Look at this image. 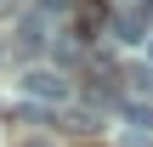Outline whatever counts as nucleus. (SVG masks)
<instances>
[{"mask_svg":"<svg viewBox=\"0 0 153 147\" xmlns=\"http://www.w3.org/2000/svg\"><path fill=\"white\" fill-rule=\"evenodd\" d=\"M23 91H28V102L40 96V102H62L68 96V79L57 74V68H28L23 74Z\"/></svg>","mask_w":153,"mask_h":147,"instance_id":"obj_1","label":"nucleus"},{"mask_svg":"<svg viewBox=\"0 0 153 147\" xmlns=\"http://www.w3.org/2000/svg\"><path fill=\"white\" fill-rule=\"evenodd\" d=\"M17 45L40 57V51L51 45V17H45V11H23V17H17Z\"/></svg>","mask_w":153,"mask_h":147,"instance_id":"obj_2","label":"nucleus"},{"mask_svg":"<svg viewBox=\"0 0 153 147\" xmlns=\"http://www.w3.org/2000/svg\"><path fill=\"white\" fill-rule=\"evenodd\" d=\"M119 119L136 136H153V102H142V96H119Z\"/></svg>","mask_w":153,"mask_h":147,"instance_id":"obj_3","label":"nucleus"},{"mask_svg":"<svg viewBox=\"0 0 153 147\" xmlns=\"http://www.w3.org/2000/svg\"><path fill=\"white\" fill-rule=\"evenodd\" d=\"M108 28H114V40H119V45H142V40H148V23H142V11H119Z\"/></svg>","mask_w":153,"mask_h":147,"instance_id":"obj_4","label":"nucleus"},{"mask_svg":"<svg viewBox=\"0 0 153 147\" xmlns=\"http://www.w3.org/2000/svg\"><path fill=\"white\" fill-rule=\"evenodd\" d=\"M131 85H136V96H148V91H153V68H136V74H131Z\"/></svg>","mask_w":153,"mask_h":147,"instance_id":"obj_5","label":"nucleus"},{"mask_svg":"<svg viewBox=\"0 0 153 147\" xmlns=\"http://www.w3.org/2000/svg\"><path fill=\"white\" fill-rule=\"evenodd\" d=\"M28 147H57V142H51V136H34V142H28Z\"/></svg>","mask_w":153,"mask_h":147,"instance_id":"obj_6","label":"nucleus"},{"mask_svg":"<svg viewBox=\"0 0 153 147\" xmlns=\"http://www.w3.org/2000/svg\"><path fill=\"white\" fill-rule=\"evenodd\" d=\"M148 34H153V28H148ZM148 62H153V40H148Z\"/></svg>","mask_w":153,"mask_h":147,"instance_id":"obj_7","label":"nucleus"},{"mask_svg":"<svg viewBox=\"0 0 153 147\" xmlns=\"http://www.w3.org/2000/svg\"><path fill=\"white\" fill-rule=\"evenodd\" d=\"M0 57H6V40H0Z\"/></svg>","mask_w":153,"mask_h":147,"instance_id":"obj_8","label":"nucleus"}]
</instances>
